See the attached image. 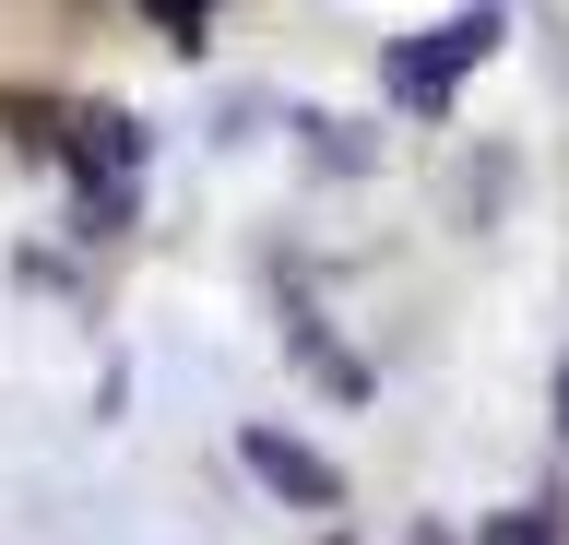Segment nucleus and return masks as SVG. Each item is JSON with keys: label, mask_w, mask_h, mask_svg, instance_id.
Returning a JSON list of instances; mask_svg holds the SVG:
<instances>
[{"label": "nucleus", "mask_w": 569, "mask_h": 545, "mask_svg": "<svg viewBox=\"0 0 569 545\" xmlns=\"http://www.w3.org/2000/svg\"><path fill=\"white\" fill-rule=\"evenodd\" d=\"M498 37H510L498 12H451V24H427V37H403V48L380 60L391 108H403V119H439V108L462 95V83H475V72L498 60Z\"/></svg>", "instance_id": "f257e3e1"}, {"label": "nucleus", "mask_w": 569, "mask_h": 545, "mask_svg": "<svg viewBox=\"0 0 569 545\" xmlns=\"http://www.w3.org/2000/svg\"><path fill=\"white\" fill-rule=\"evenodd\" d=\"M238 463L261 474V486H273L284 509H345V474L320 463L309 438H284V427H238Z\"/></svg>", "instance_id": "f03ea898"}, {"label": "nucleus", "mask_w": 569, "mask_h": 545, "mask_svg": "<svg viewBox=\"0 0 569 545\" xmlns=\"http://www.w3.org/2000/svg\"><path fill=\"white\" fill-rule=\"evenodd\" d=\"M284 344H297V367H309L320 392H345V403H356V392H368V367H356V356H345V344H332V332H320V321H309V309H297V321H284Z\"/></svg>", "instance_id": "7ed1b4c3"}, {"label": "nucleus", "mask_w": 569, "mask_h": 545, "mask_svg": "<svg viewBox=\"0 0 569 545\" xmlns=\"http://www.w3.org/2000/svg\"><path fill=\"white\" fill-rule=\"evenodd\" d=\"M142 12H154V37H167V48H202L213 37V0H142Z\"/></svg>", "instance_id": "20e7f679"}, {"label": "nucleus", "mask_w": 569, "mask_h": 545, "mask_svg": "<svg viewBox=\"0 0 569 545\" xmlns=\"http://www.w3.org/2000/svg\"><path fill=\"white\" fill-rule=\"evenodd\" d=\"M487 545H558V509H546V498H533V509H510Z\"/></svg>", "instance_id": "39448f33"}, {"label": "nucleus", "mask_w": 569, "mask_h": 545, "mask_svg": "<svg viewBox=\"0 0 569 545\" xmlns=\"http://www.w3.org/2000/svg\"><path fill=\"white\" fill-rule=\"evenodd\" d=\"M558 438H569V367H558Z\"/></svg>", "instance_id": "423d86ee"}, {"label": "nucleus", "mask_w": 569, "mask_h": 545, "mask_svg": "<svg viewBox=\"0 0 569 545\" xmlns=\"http://www.w3.org/2000/svg\"><path fill=\"white\" fill-rule=\"evenodd\" d=\"M416 545H451V534H416Z\"/></svg>", "instance_id": "0eeeda50"}]
</instances>
